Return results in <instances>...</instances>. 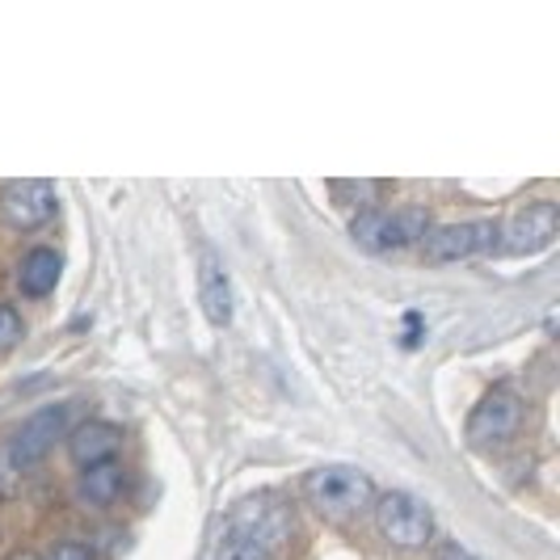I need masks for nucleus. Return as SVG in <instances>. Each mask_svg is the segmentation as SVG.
<instances>
[{"mask_svg": "<svg viewBox=\"0 0 560 560\" xmlns=\"http://www.w3.org/2000/svg\"><path fill=\"white\" fill-rule=\"evenodd\" d=\"M304 498L308 505H316L325 518L337 523H350V518H363L375 510V480L366 477L363 468H350V464H325V468H312L304 477Z\"/></svg>", "mask_w": 560, "mask_h": 560, "instance_id": "f257e3e1", "label": "nucleus"}, {"mask_svg": "<svg viewBox=\"0 0 560 560\" xmlns=\"http://www.w3.org/2000/svg\"><path fill=\"white\" fill-rule=\"evenodd\" d=\"M198 304L215 329L232 325V282H228V270L211 249H202V257H198Z\"/></svg>", "mask_w": 560, "mask_h": 560, "instance_id": "9b49d317", "label": "nucleus"}, {"mask_svg": "<svg viewBox=\"0 0 560 560\" xmlns=\"http://www.w3.org/2000/svg\"><path fill=\"white\" fill-rule=\"evenodd\" d=\"M118 447H122V430L114 425V421H81L72 434H68V455H72V464L77 468H93V464H110L118 459Z\"/></svg>", "mask_w": 560, "mask_h": 560, "instance_id": "9d476101", "label": "nucleus"}, {"mask_svg": "<svg viewBox=\"0 0 560 560\" xmlns=\"http://www.w3.org/2000/svg\"><path fill=\"white\" fill-rule=\"evenodd\" d=\"M59 211V195L51 182L43 177H26V182H13L4 186L0 195V220L18 232H34V228L51 224Z\"/></svg>", "mask_w": 560, "mask_h": 560, "instance_id": "1a4fd4ad", "label": "nucleus"}, {"mask_svg": "<svg viewBox=\"0 0 560 560\" xmlns=\"http://www.w3.org/2000/svg\"><path fill=\"white\" fill-rule=\"evenodd\" d=\"M22 337H26V320H22V312L13 308V304H0V354H4V350H13Z\"/></svg>", "mask_w": 560, "mask_h": 560, "instance_id": "2eb2a0df", "label": "nucleus"}, {"mask_svg": "<svg viewBox=\"0 0 560 560\" xmlns=\"http://www.w3.org/2000/svg\"><path fill=\"white\" fill-rule=\"evenodd\" d=\"M523 421H527V400L514 393L510 384H498V388H489L472 405L468 425H464V439H468V447L477 451L505 447L510 439H518Z\"/></svg>", "mask_w": 560, "mask_h": 560, "instance_id": "20e7f679", "label": "nucleus"}, {"mask_svg": "<svg viewBox=\"0 0 560 560\" xmlns=\"http://www.w3.org/2000/svg\"><path fill=\"white\" fill-rule=\"evenodd\" d=\"M122 464L110 459V464H93V468H84L81 480H77V498L84 505H97V510H106V505L118 502V493H122Z\"/></svg>", "mask_w": 560, "mask_h": 560, "instance_id": "ddd939ff", "label": "nucleus"}, {"mask_svg": "<svg viewBox=\"0 0 560 560\" xmlns=\"http://www.w3.org/2000/svg\"><path fill=\"white\" fill-rule=\"evenodd\" d=\"M59 275H63V257L56 249H47V245H38V249H30L22 257L18 287H22V295H30V300H47L59 287Z\"/></svg>", "mask_w": 560, "mask_h": 560, "instance_id": "f8f14e48", "label": "nucleus"}, {"mask_svg": "<svg viewBox=\"0 0 560 560\" xmlns=\"http://www.w3.org/2000/svg\"><path fill=\"white\" fill-rule=\"evenodd\" d=\"M557 202L548 198H535L527 207H518L502 228H498V249L510 257H532V253L548 249L557 241Z\"/></svg>", "mask_w": 560, "mask_h": 560, "instance_id": "0eeeda50", "label": "nucleus"}, {"mask_svg": "<svg viewBox=\"0 0 560 560\" xmlns=\"http://www.w3.org/2000/svg\"><path fill=\"white\" fill-rule=\"evenodd\" d=\"M9 560H43V557H38V552H30V548H22V552H13Z\"/></svg>", "mask_w": 560, "mask_h": 560, "instance_id": "a211bd4d", "label": "nucleus"}, {"mask_svg": "<svg viewBox=\"0 0 560 560\" xmlns=\"http://www.w3.org/2000/svg\"><path fill=\"white\" fill-rule=\"evenodd\" d=\"M59 439H68V405H43L34 409L9 439V451L18 459V468L26 472L34 464H43L51 451H56Z\"/></svg>", "mask_w": 560, "mask_h": 560, "instance_id": "6e6552de", "label": "nucleus"}, {"mask_svg": "<svg viewBox=\"0 0 560 560\" xmlns=\"http://www.w3.org/2000/svg\"><path fill=\"white\" fill-rule=\"evenodd\" d=\"M388 190V182H329V195H334L337 207H350L354 215L359 211H371V207H380V198Z\"/></svg>", "mask_w": 560, "mask_h": 560, "instance_id": "4468645a", "label": "nucleus"}, {"mask_svg": "<svg viewBox=\"0 0 560 560\" xmlns=\"http://www.w3.org/2000/svg\"><path fill=\"white\" fill-rule=\"evenodd\" d=\"M498 228H502L498 220H468V224L430 228L425 241H421V253L434 266H455V261H468V257L498 249Z\"/></svg>", "mask_w": 560, "mask_h": 560, "instance_id": "423d86ee", "label": "nucleus"}, {"mask_svg": "<svg viewBox=\"0 0 560 560\" xmlns=\"http://www.w3.org/2000/svg\"><path fill=\"white\" fill-rule=\"evenodd\" d=\"M287 532H291V523H287L282 505H275L270 498L241 502L224 523L228 560H270V552L287 539Z\"/></svg>", "mask_w": 560, "mask_h": 560, "instance_id": "f03ea898", "label": "nucleus"}, {"mask_svg": "<svg viewBox=\"0 0 560 560\" xmlns=\"http://www.w3.org/2000/svg\"><path fill=\"white\" fill-rule=\"evenodd\" d=\"M47 560H97V552L84 539H59L56 548L47 552Z\"/></svg>", "mask_w": 560, "mask_h": 560, "instance_id": "f3484780", "label": "nucleus"}, {"mask_svg": "<svg viewBox=\"0 0 560 560\" xmlns=\"http://www.w3.org/2000/svg\"><path fill=\"white\" fill-rule=\"evenodd\" d=\"M375 523H380V532L384 539L393 544V548H425L430 539H434V514H430V505L413 498V493H405V489H393V493H380L375 498Z\"/></svg>", "mask_w": 560, "mask_h": 560, "instance_id": "39448f33", "label": "nucleus"}, {"mask_svg": "<svg viewBox=\"0 0 560 560\" xmlns=\"http://www.w3.org/2000/svg\"><path fill=\"white\" fill-rule=\"evenodd\" d=\"M430 228L434 224L421 207H371L350 220V236L366 253H400L409 245H421Z\"/></svg>", "mask_w": 560, "mask_h": 560, "instance_id": "7ed1b4c3", "label": "nucleus"}, {"mask_svg": "<svg viewBox=\"0 0 560 560\" xmlns=\"http://www.w3.org/2000/svg\"><path fill=\"white\" fill-rule=\"evenodd\" d=\"M18 485H22V468H18V459H13L9 443H0V502H4V498H13V493H18Z\"/></svg>", "mask_w": 560, "mask_h": 560, "instance_id": "dca6fc26", "label": "nucleus"}]
</instances>
